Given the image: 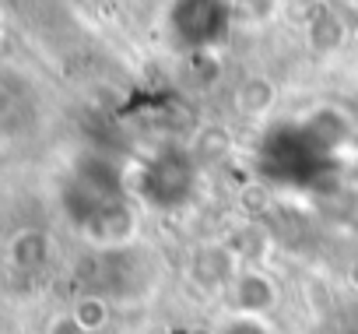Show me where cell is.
Instances as JSON below:
<instances>
[{"label": "cell", "mask_w": 358, "mask_h": 334, "mask_svg": "<svg viewBox=\"0 0 358 334\" xmlns=\"http://www.w3.org/2000/svg\"><path fill=\"white\" fill-rule=\"evenodd\" d=\"M194 278L208 288H218L232 278V257L225 246H204L197 257H194Z\"/></svg>", "instance_id": "277c9868"}, {"label": "cell", "mask_w": 358, "mask_h": 334, "mask_svg": "<svg viewBox=\"0 0 358 334\" xmlns=\"http://www.w3.org/2000/svg\"><path fill=\"white\" fill-rule=\"evenodd\" d=\"M222 334H267L253 316H239V320H232V323H225V330Z\"/></svg>", "instance_id": "5b68a950"}, {"label": "cell", "mask_w": 358, "mask_h": 334, "mask_svg": "<svg viewBox=\"0 0 358 334\" xmlns=\"http://www.w3.org/2000/svg\"><path fill=\"white\" fill-rule=\"evenodd\" d=\"M229 18H232L229 0H172L169 32L183 50L204 53V50H215L225 43Z\"/></svg>", "instance_id": "6da1fadb"}, {"label": "cell", "mask_w": 358, "mask_h": 334, "mask_svg": "<svg viewBox=\"0 0 358 334\" xmlns=\"http://www.w3.org/2000/svg\"><path fill=\"white\" fill-rule=\"evenodd\" d=\"M141 190L158 208H179L194 194V162L183 151H162L144 169Z\"/></svg>", "instance_id": "7a4b0ae2"}, {"label": "cell", "mask_w": 358, "mask_h": 334, "mask_svg": "<svg viewBox=\"0 0 358 334\" xmlns=\"http://www.w3.org/2000/svg\"><path fill=\"white\" fill-rule=\"evenodd\" d=\"M236 302H239V309H243L246 316H257V313H264V309L274 306V285H271L264 274L246 271V274H239V281H236Z\"/></svg>", "instance_id": "3957f363"}]
</instances>
